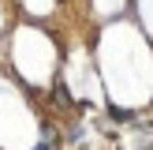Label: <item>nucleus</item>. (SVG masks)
Returning <instances> with one entry per match:
<instances>
[{
  "instance_id": "1",
  "label": "nucleus",
  "mask_w": 153,
  "mask_h": 150,
  "mask_svg": "<svg viewBox=\"0 0 153 150\" xmlns=\"http://www.w3.org/2000/svg\"><path fill=\"white\" fill-rule=\"evenodd\" d=\"M37 150H52V146H49V142H45V146H37Z\"/></svg>"
}]
</instances>
